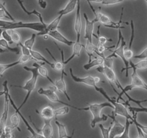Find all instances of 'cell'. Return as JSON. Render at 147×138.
Listing matches in <instances>:
<instances>
[{
    "label": "cell",
    "mask_w": 147,
    "mask_h": 138,
    "mask_svg": "<svg viewBox=\"0 0 147 138\" xmlns=\"http://www.w3.org/2000/svg\"><path fill=\"white\" fill-rule=\"evenodd\" d=\"M100 26L98 27V31H97V39H98V44L100 45H105L106 43L108 42H112L111 39H108L107 37L102 36L100 34Z\"/></svg>",
    "instance_id": "cell-34"
},
{
    "label": "cell",
    "mask_w": 147,
    "mask_h": 138,
    "mask_svg": "<svg viewBox=\"0 0 147 138\" xmlns=\"http://www.w3.org/2000/svg\"><path fill=\"white\" fill-rule=\"evenodd\" d=\"M136 129H137V131H138V137L136 138H145L144 135V132H142V129H141L139 127H138V126H136Z\"/></svg>",
    "instance_id": "cell-50"
},
{
    "label": "cell",
    "mask_w": 147,
    "mask_h": 138,
    "mask_svg": "<svg viewBox=\"0 0 147 138\" xmlns=\"http://www.w3.org/2000/svg\"><path fill=\"white\" fill-rule=\"evenodd\" d=\"M18 45H20L22 48V55H30V51L27 47H26L24 46V44H22V43H20L18 44Z\"/></svg>",
    "instance_id": "cell-48"
},
{
    "label": "cell",
    "mask_w": 147,
    "mask_h": 138,
    "mask_svg": "<svg viewBox=\"0 0 147 138\" xmlns=\"http://www.w3.org/2000/svg\"><path fill=\"white\" fill-rule=\"evenodd\" d=\"M45 50H46V51L49 53V55H50L53 57V60H55V63H53V69H54V70H56V71L62 72V74H63L64 76H67V74L66 73V72L65 71V65L64 64V61H63V60H62V62H60V61H58V60H57L55 58V57L53 56V55L52 54V53L50 51V50H49L48 48H46Z\"/></svg>",
    "instance_id": "cell-23"
},
{
    "label": "cell",
    "mask_w": 147,
    "mask_h": 138,
    "mask_svg": "<svg viewBox=\"0 0 147 138\" xmlns=\"http://www.w3.org/2000/svg\"><path fill=\"white\" fill-rule=\"evenodd\" d=\"M32 66L37 68V72H38L39 75H40V76H42V77L46 78H47V80H48L49 81L52 83V84L53 85L54 84V80H52L51 78L49 76L48 70H47V69L45 67H44V66H41V65L39 64V63H33Z\"/></svg>",
    "instance_id": "cell-25"
},
{
    "label": "cell",
    "mask_w": 147,
    "mask_h": 138,
    "mask_svg": "<svg viewBox=\"0 0 147 138\" xmlns=\"http://www.w3.org/2000/svg\"><path fill=\"white\" fill-rule=\"evenodd\" d=\"M131 124H133L130 120L126 119V124H125V129L123 133L119 136L116 137L115 138H130L129 137V128H130Z\"/></svg>",
    "instance_id": "cell-33"
},
{
    "label": "cell",
    "mask_w": 147,
    "mask_h": 138,
    "mask_svg": "<svg viewBox=\"0 0 147 138\" xmlns=\"http://www.w3.org/2000/svg\"><path fill=\"white\" fill-rule=\"evenodd\" d=\"M4 29L1 28V27H0V39H1V33H2L3 30H4Z\"/></svg>",
    "instance_id": "cell-56"
},
{
    "label": "cell",
    "mask_w": 147,
    "mask_h": 138,
    "mask_svg": "<svg viewBox=\"0 0 147 138\" xmlns=\"http://www.w3.org/2000/svg\"><path fill=\"white\" fill-rule=\"evenodd\" d=\"M74 29L77 35V42H80V32L82 29V21L80 17V0H78L77 10H76V20H75Z\"/></svg>",
    "instance_id": "cell-14"
},
{
    "label": "cell",
    "mask_w": 147,
    "mask_h": 138,
    "mask_svg": "<svg viewBox=\"0 0 147 138\" xmlns=\"http://www.w3.org/2000/svg\"><path fill=\"white\" fill-rule=\"evenodd\" d=\"M130 24H131V34L130 43H129V47H128V49H129V50H131L132 44H133L134 39V32H135L134 24V21L132 20H131Z\"/></svg>",
    "instance_id": "cell-41"
},
{
    "label": "cell",
    "mask_w": 147,
    "mask_h": 138,
    "mask_svg": "<svg viewBox=\"0 0 147 138\" xmlns=\"http://www.w3.org/2000/svg\"><path fill=\"white\" fill-rule=\"evenodd\" d=\"M17 2H18V4H20V7L22 8V9L23 11H24V12L27 14V15L30 16V15H32V14H34V15L37 16V17L39 18L40 22L42 24H43V25H44L46 28V27H47V24L44 22V20H43L42 15L41 13L39 12H37L36 9H33L32 11H31V12L28 11V10H27V9L25 8V7H24V1H23V0H17Z\"/></svg>",
    "instance_id": "cell-19"
},
{
    "label": "cell",
    "mask_w": 147,
    "mask_h": 138,
    "mask_svg": "<svg viewBox=\"0 0 147 138\" xmlns=\"http://www.w3.org/2000/svg\"><path fill=\"white\" fill-rule=\"evenodd\" d=\"M23 68H24L25 70H27V71L31 72L32 73L31 78H30L26 82V83L24 85V86H17V85H15V86H12V87L20 88V89H24V90H25L26 91H27V94H26L25 98H24V99L23 100L22 104L18 107L19 110H20L21 108L26 103H27V100H28V99L30 98L32 92L35 89L37 79H38V77H39V73L38 72H37V68H36L34 67L30 68V67H27V66H24Z\"/></svg>",
    "instance_id": "cell-3"
},
{
    "label": "cell",
    "mask_w": 147,
    "mask_h": 138,
    "mask_svg": "<svg viewBox=\"0 0 147 138\" xmlns=\"http://www.w3.org/2000/svg\"><path fill=\"white\" fill-rule=\"evenodd\" d=\"M96 55H98V57H95V59L93 60H91L90 62H88L86 64L83 65V68L86 70H88L90 69H91L92 68L95 67V66H101L103 64V62H104V53H96Z\"/></svg>",
    "instance_id": "cell-16"
},
{
    "label": "cell",
    "mask_w": 147,
    "mask_h": 138,
    "mask_svg": "<svg viewBox=\"0 0 147 138\" xmlns=\"http://www.w3.org/2000/svg\"><path fill=\"white\" fill-rule=\"evenodd\" d=\"M57 90L56 88L55 87L54 85H53L52 86H50L49 89H45L43 88H40L37 91V93L40 95H43V96H46V97L48 99V100H50V101L54 102V103H60L62 104H64L65 106H68L70 107L73 108L75 109H77L79 111H83V108H78L76 107V106H73V105H70L69 103H65V102L63 101L60 100V98L58 97V96L57 95V93H55V91Z\"/></svg>",
    "instance_id": "cell-7"
},
{
    "label": "cell",
    "mask_w": 147,
    "mask_h": 138,
    "mask_svg": "<svg viewBox=\"0 0 147 138\" xmlns=\"http://www.w3.org/2000/svg\"><path fill=\"white\" fill-rule=\"evenodd\" d=\"M38 4L43 9L47 8V2L45 0H38Z\"/></svg>",
    "instance_id": "cell-49"
},
{
    "label": "cell",
    "mask_w": 147,
    "mask_h": 138,
    "mask_svg": "<svg viewBox=\"0 0 147 138\" xmlns=\"http://www.w3.org/2000/svg\"><path fill=\"white\" fill-rule=\"evenodd\" d=\"M32 59H33V57H32L31 55H22L18 60L20 62V63H25L30 61Z\"/></svg>",
    "instance_id": "cell-44"
},
{
    "label": "cell",
    "mask_w": 147,
    "mask_h": 138,
    "mask_svg": "<svg viewBox=\"0 0 147 138\" xmlns=\"http://www.w3.org/2000/svg\"><path fill=\"white\" fill-rule=\"evenodd\" d=\"M88 2H95V3H102L103 0H86Z\"/></svg>",
    "instance_id": "cell-54"
},
{
    "label": "cell",
    "mask_w": 147,
    "mask_h": 138,
    "mask_svg": "<svg viewBox=\"0 0 147 138\" xmlns=\"http://www.w3.org/2000/svg\"><path fill=\"white\" fill-rule=\"evenodd\" d=\"M136 114L137 113H133V116H134V120H133V124H134L136 125V126L140 128L142 130V132L144 134L147 135V126H144V125H142V124H140L139 122H138V121L136 120Z\"/></svg>",
    "instance_id": "cell-39"
},
{
    "label": "cell",
    "mask_w": 147,
    "mask_h": 138,
    "mask_svg": "<svg viewBox=\"0 0 147 138\" xmlns=\"http://www.w3.org/2000/svg\"><path fill=\"white\" fill-rule=\"evenodd\" d=\"M8 81L4 80V83H2V86L4 87L3 90L4 91V112H3L2 115L0 118V137L4 133V127L7 125V120L8 118L9 113V101L8 93H9V88L7 86Z\"/></svg>",
    "instance_id": "cell-9"
},
{
    "label": "cell",
    "mask_w": 147,
    "mask_h": 138,
    "mask_svg": "<svg viewBox=\"0 0 147 138\" xmlns=\"http://www.w3.org/2000/svg\"><path fill=\"white\" fill-rule=\"evenodd\" d=\"M83 16H84L85 21H86V27H85V35L84 38L86 40H87L86 41H88L90 43H93L92 41V38H93V36L94 32V24L96 22H97L96 19L93 20H90L88 19V17L87 14L86 13H84L83 14Z\"/></svg>",
    "instance_id": "cell-13"
},
{
    "label": "cell",
    "mask_w": 147,
    "mask_h": 138,
    "mask_svg": "<svg viewBox=\"0 0 147 138\" xmlns=\"http://www.w3.org/2000/svg\"><path fill=\"white\" fill-rule=\"evenodd\" d=\"M42 135L45 138H53V128L50 121L45 120L44 125L40 130Z\"/></svg>",
    "instance_id": "cell-24"
},
{
    "label": "cell",
    "mask_w": 147,
    "mask_h": 138,
    "mask_svg": "<svg viewBox=\"0 0 147 138\" xmlns=\"http://www.w3.org/2000/svg\"><path fill=\"white\" fill-rule=\"evenodd\" d=\"M70 76H71L72 79L74 80L76 83H83L85 85H87V86H92V87L94 88L96 86V83H99L100 80V78L97 76H88L86 77H78V76H76V75L73 74V69L70 68Z\"/></svg>",
    "instance_id": "cell-10"
},
{
    "label": "cell",
    "mask_w": 147,
    "mask_h": 138,
    "mask_svg": "<svg viewBox=\"0 0 147 138\" xmlns=\"http://www.w3.org/2000/svg\"><path fill=\"white\" fill-rule=\"evenodd\" d=\"M96 70L98 71L99 73H101L104 75V76L106 78V79L109 80V83H110L111 86H112L113 90L116 92V93L119 94V93L115 90L114 87L113 86V84L116 85V86H117L119 89H120L121 90H122V89H123V88L122 87L121 83L119 82V80H118L117 76H116V73H115L113 66H105V65H101V66H98V68H96Z\"/></svg>",
    "instance_id": "cell-6"
},
{
    "label": "cell",
    "mask_w": 147,
    "mask_h": 138,
    "mask_svg": "<svg viewBox=\"0 0 147 138\" xmlns=\"http://www.w3.org/2000/svg\"><path fill=\"white\" fill-rule=\"evenodd\" d=\"M77 3L78 0H69V1L66 4L65 7L63 9H62L59 10L58 14L59 15H62L63 17L64 15L71 13L77 7Z\"/></svg>",
    "instance_id": "cell-20"
},
{
    "label": "cell",
    "mask_w": 147,
    "mask_h": 138,
    "mask_svg": "<svg viewBox=\"0 0 147 138\" xmlns=\"http://www.w3.org/2000/svg\"><path fill=\"white\" fill-rule=\"evenodd\" d=\"M123 54H124L125 58H126L128 61H129V60L131 59V57H134L133 51H132L131 50L126 48V47L124 48V53H123Z\"/></svg>",
    "instance_id": "cell-45"
},
{
    "label": "cell",
    "mask_w": 147,
    "mask_h": 138,
    "mask_svg": "<svg viewBox=\"0 0 147 138\" xmlns=\"http://www.w3.org/2000/svg\"><path fill=\"white\" fill-rule=\"evenodd\" d=\"M74 133H75V129H73V132H72V136L70 138H73V135H74Z\"/></svg>",
    "instance_id": "cell-57"
},
{
    "label": "cell",
    "mask_w": 147,
    "mask_h": 138,
    "mask_svg": "<svg viewBox=\"0 0 147 138\" xmlns=\"http://www.w3.org/2000/svg\"><path fill=\"white\" fill-rule=\"evenodd\" d=\"M94 89H96V91H97L98 92L100 93L103 96H104L106 99L108 100V101L110 102L113 106V109L114 110L112 112V114L115 115V116H123V117L126 118V119H129L131 122H133L134 120V116H131L130 114L128 112V109L126 107V105L123 103H120L119 101H116L114 98H111L109 95L107 94V93L106 92V91L101 87H98V86H95ZM133 123V122H132Z\"/></svg>",
    "instance_id": "cell-1"
},
{
    "label": "cell",
    "mask_w": 147,
    "mask_h": 138,
    "mask_svg": "<svg viewBox=\"0 0 147 138\" xmlns=\"http://www.w3.org/2000/svg\"><path fill=\"white\" fill-rule=\"evenodd\" d=\"M124 0H103L102 4L103 5H113V4H119V3L122 2Z\"/></svg>",
    "instance_id": "cell-46"
},
{
    "label": "cell",
    "mask_w": 147,
    "mask_h": 138,
    "mask_svg": "<svg viewBox=\"0 0 147 138\" xmlns=\"http://www.w3.org/2000/svg\"><path fill=\"white\" fill-rule=\"evenodd\" d=\"M8 97H9V101L10 104H11V106H13V108H14V109H15V112H17V113H18V114L20 115V117L21 118L23 122H24V124L26 125V126H27V129H28L29 132H30V133H31L32 136V138H45L44 137L42 136V135H40V133H38V132H36V131L34 130V129H33L32 126H31V125H30V124H29V122H27V119H26L25 118H24V116H23L21 112H20V110H19L18 108L17 107V106H16L15 103H14V101H13V99H11V96H10L9 92V93H8Z\"/></svg>",
    "instance_id": "cell-11"
},
{
    "label": "cell",
    "mask_w": 147,
    "mask_h": 138,
    "mask_svg": "<svg viewBox=\"0 0 147 138\" xmlns=\"http://www.w3.org/2000/svg\"><path fill=\"white\" fill-rule=\"evenodd\" d=\"M83 47H85V45L82 44V43H80V42H75L74 44L73 45V54L70 56V57H69L67 60H65L64 64H67V63H68L69 62L71 61L76 56H78L79 57Z\"/></svg>",
    "instance_id": "cell-22"
},
{
    "label": "cell",
    "mask_w": 147,
    "mask_h": 138,
    "mask_svg": "<svg viewBox=\"0 0 147 138\" xmlns=\"http://www.w3.org/2000/svg\"><path fill=\"white\" fill-rule=\"evenodd\" d=\"M40 114L44 120L47 121H51L55 116V109L52 106H47L43 108L41 112H40Z\"/></svg>",
    "instance_id": "cell-21"
},
{
    "label": "cell",
    "mask_w": 147,
    "mask_h": 138,
    "mask_svg": "<svg viewBox=\"0 0 147 138\" xmlns=\"http://www.w3.org/2000/svg\"><path fill=\"white\" fill-rule=\"evenodd\" d=\"M144 1H146V2H147V0H144Z\"/></svg>",
    "instance_id": "cell-58"
},
{
    "label": "cell",
    "mask_w": 147,
    "mask_h": 138,
    "mask_svg": "<svg viewBox=\"0 0 147 138\" xmlns=\"http://www.w3.org/2000/svg\"><path fill=\"white\" fill-rule=\"evenodd\" d=\"M20 62L19 61V60H17V61L13 62V63H7V64H1V63H0V76L2 77L3 73H4L6 70L11 68L14 67V66H17V65L20 64Z\"/></svg>",
    "instance_id": "cell-32"
},
{
    "label": "cell",
    "mask_w": 147,
    "mask_h": 138,
    "mask_svg": "<svg viewBox=\"0 0 147 138\" xmlns=\"http://www.w3.org/2000/svg\"><path fill=\"white\" fill-rule=\"evenodd\" d=\"M62 17H63L62 15H59L58 17H56L55 20H53V21L50 22V24H47V27H46V28L42 32H40L37 33V35H45V34H47V33H48L49 32L57 30Z\"/></svg>",
    "instance_id": "cell-18"
},
{
    "label": "cell",
    "mask_w": 147,
    "mask_h": 138,
    "mask_svg": "<svg viewBox=\"0 0 147 138\" xmlns=\"http://www.w3.org/2000/svg\"><path fill=\"white\" fill-rule=\"evenodd\" d=\"M0 9H3L4 12H6V14H7V15L8 16L9 18V20H11V21H13V22H16L15 20H14V17H12V15H11V14H10L9 12H8V10H7V9L6 8V6H5V2H4V1H0Z\"/></svg>",
    "instance_id": "cell-43"
},
{
    "label": "cell",
    "mask_w": 147,
    "mask_h": 138,
    "mask_svg": "<svg viewBox=\"0 0 147 138\" xmlns=\"http://www.w3.org/2000/svg\"><path fill=\"white\" fill-rule=\"evenodd\" d=\"M121 44L120 45L116 46V49L113 50V53L111 55H109V56H107L106 57L108 58H113V57H119L122 60V61L125 64V68H123L121 70V72H123L124 70H126V76L128 77L129 76V69H130V67H129V62L124 57V48L126 47V41H125L124 37L122 35L121 39Z\"/></svg>",
    "instance_id": "cell-8"
},
{
    "label": "cell",
    "mask_w": 147,
    "mask_h": 138,
    "mask_svg": "<svg viewBox=\"0 0 147 138\" xmlns=\"http://www.w3.org/2000/svg\"><path fill=\"white\" fill-rule=\"evenodd\" d=\"M9 30L10 35H11V40H12L13 43H16L18 45L19 43H21V36H20V33L17 31L16 30Z\"/></svg>",
    "instance_id": "cell-35"
},
{
    "label": "cell",
    "mask_w": 147,
    "mask_h": 138,
    "mask_svg": "<svg viewBox=\"0 0 147 138\" xmlns=\"http://www.w3.org/2000/svg\"><path fill=\"white\" fill-rule=\"evenodd\" d=\"M69 112V106H62L57 109H55V116H63V115L67 114Z\"/></svg>",
    "instance_id": "cell-37"
},
{
    "label": "cell",
    "mask_w": 147,
    "mask_h": 138,
    "mask_svg": "<svg viewBox=\"0 0 147 138\" xmlns=\"http://www.w3.org/2000/svg\"><path fill=\"white\" fill-rule=\"evenodd\" d=\"M55 87L56 88L57 91H59L60 92L63 93L65 96L67 97V100L70 101V98L69 96L68 93L67 92V87H66V83L65 81L64 80V75L62 74L61 78L60 79H57L55 81H54V84Z\"/></svg>",
    "instance_id": "cell-17"
},
{
    "label": "cell",
    "mask_w": 147,
    "mask_h": 138,
    "mask_svg": "<svg viewBox=\"0 0 147 138\" xmlns=\"http://www.w3.org/2000/svg\"><path fill=\"white\" fill-rule=\"evenodd\" d=\"M89 6H90V9H91L92 12H93L95 15V19L96 20V21L99 22L100 23H101V24H103V26L106 27H109V28H113V29H123L124 27L121 25V24L122 23V18H123V8H122L121 9V14L120 20H119V22H114L113 21H112L111 19L109 17L108 15L105 14L104 13L102 12L101 11L98 12H96V9H94V7H93L90 2H88Z\"/></svg>",
    "instance_id": "cell-5"
},
{
    "label": "cell",
    "mask_w": 147,
    "mask_h": 138,
    "mask_svg": "<svg viewBox=\"0 0 147 138\" xmlns=\"http://www.w3.org/2000/svg\"><path fill=\"white\" fill-rule=\"evenodd\" d=\"M10 121H11V126H12L13 129H17L19 132H21V129L19 127V124H20V115L18 114L17 112H15V113L13 114L11 116L10 118Z\"/></svg>",
    "instance_id": "cell-30"
},
{
    "label": "cell",
    "mask_w": 147,
    "mask_h": 138,
    "mask_svg": "<svg viewBox=\"0 0 147 138\" xmlns=\"http://www.w3.org/2000/svg\"><path fill=\"white\" fill-rule=\"evenodd\" d=\"M85 49H86V51L87 55L89 57V61H91V58L93 56V53H95L96 50H97V46L95 45L93 43H90L88 41H86V44L85 45Z\"/></svg>",
    "instance_id": "cell-28"
},
{
    "label": "cell",
    "mask_w": 147,
    "mask_h": 138,
    "mask_svg": "<svg viewBox=\"0 0 147 138\" xmlns=\"http://www.w3.org/2000/svg\"><path fill=\"white\" fill-rule=\"evenodd\" d=\"M108 116L111 118L113 123V125L112 124L110 132H109V138H115L116 137H118L121 135L125 129V125L120 123L116 119V116H115L113 114H112V115H110V116Z\"/></svg>",
    "instance_id": "cell-12"
},
{
    "label": "cell",
    "mask_w": 147,
    "mask_h": 138,
    "mask_svg": "<svg viewBox=\"0 0 147 138\" xmlns=\"http://www.w3.org/2000/svg\"><path fill=\"white\" fill-rule=\"evenodd\" d=\"M4 18L9 19V18L8 16L7 15V14H6V12L4 11V10H3V9H0V19H1V18H4Z\"/></svg>",
    "instance_id": "cell-52"
},
{
    "label": "cell",
    "mask_w": 147,
    "mask_h": 138,
    "mask_svg": "<svg viewBox=\"0 0 147 138\" xmlns=\"http://www.w3.org/2000/svg\"><path fill=\"white\" fill-rule=\"evenodd\" d=\"M55 123L57 126V131H58V138H70L72 135L70 136H68L66 131L65 126L63 124L60 123V122L55 119Z\"/></svg>",
    "instance_id": "cell-27"
},
{
    "label": "cell",
    "mask_w": 147,
    "mask_h": 138,
    "mask_svg": "<svg viewBox=\"0 0 147 138\" xmlns=\"http://www.w3.org/2000/svg\"><path fill=\"white\" fill-rule=\"evenodd\" d=\"M36 37H37V34L35 33H32V36L29 39L25 40L24 45L26 47L29 49V50H32L33 49V45L34 44V41H35Z\"/></svg>",
    "instance_id": "cell-36"
},
{
    "label": "cell",
    "mask_w": 147,
    "mask_h": 138,
    "mask_svg": "<svg viewBox=\"0 0 147 138\" xmlns=\"http://www.w3.org/2000/svg\"><path fill=\"white\" fill-rule=\"evenodd\" d=\"M30 55H31L32 57H33V59L39 60V61H42L45 63H47V64L49 65L52 68H53V63L49 61V60H47L45 57H44L41 53L36 51V50H34L33 49L32 50H30Z\"/></svg>",
    "instance_id": "cell-26"
},
{
    "label": "cell",
    "mask_w": 147,
    "mask_h": 138,
    "mask_svg": "<svg viewBox=\"0 0 147 138\" xmlns=\"http://www.w3.org/2000/svg\"><path fill=\"white\" fill-rule=\"evenodd\" d=\"M131 68L133 69V73L131 74V82L130 84L127 85L126 87L123 88L121 90V92L119 93V97L116 100L118 101H119V99L123 100V99H122L123 95H125L126 97H128L129 94L127 93V92L130 91L134 89H142L147 91V83L138 75L136 69L135 68L132 67Z\"/></svg>",
    "instance_id": "cell-4"
},
{
    "label": "cell",
    "mask_w": 147,
    "mask_h": 138,
    "mask_svg": "<svg viewBox=\"0 0 147 138\" xmlns=\"http://www.w3.org/2000/svg\"><path fill=\"white\" fill-rule=\"evenodd\" d=\"M47 35L51 37L52 38L54 39L56 41H58L60 43H63V44L66 45L67 46H71L73 45L75 43L74 41H72V40H68L67 38H66L64 35H63L62 33H60V32L57 30H53V31H50L47 33Z\"/></svg>",
    "instance_id": "cell-15"
},
{
    "label": "cell",
    "mask_w": 147,
    "mask_h": 138,
    "mask_svg": "<svg viewBox=\"0 0 147 138\" xmlns=\"http://www.w3.org/2000/svg\"><path fill=\"white\" fill-rule=\"evenodd\" d=\"M112 124H113V122L111 124L109 127L108 128L105 127L104 125L102 124H99V128H100V132H101V134H102V136H103V138H109V132H110Z\"/></svg>",
    "instance_id": "cell-38"
},
{
    "label": "cell",
    "mask_w": 147,
    "mask_h": 138,
    "mask_svg": "<svg viewBox=\"0 0 147 138\" xmlns=\"http://www.w3.org/2000/svg\"><path fill=\"white\" fill-rule=\"evenodd\" d=\"M0 45L1 47H4L5 50H7L8 52H11V53H15V54L18 55L20 54V50L19 48V47H11L9 45V43L6 41L4 39H0Z\"/></svg>",
    "instance_id": "cell-29"
},
{
    "label": "cell",
    "mask_w": 147,
    "mask_h": 138,
    "mask_svg": "<svg viewBox=\"0 0 147 138\" xmlns=\"http://www.w3.org/2000/svg\"><path fill=\"white\" fill-rule=\"evenodd\" d=\"M4 136L5 138H14V135H13L12 132H9V133H4Z\"/></svg>",
    "instance_id": "cell-53"
},
{
    "label": "cell",
    "mask_w": 147,
    "mask_h": 138,
    "mask_svg": "<svg viewBox=\"0 0 147 138\" xmlns=\"http://www.w3.org/2000/svg\"><path fill=\"white\" fill-rule=\"evenodd\" d=\"M1 36L3 37V39H4L7 43H9V44H12L13 42L12 40H11V35H10V33H9V30H3L2 33H1Z\"/></svg>",
    "instance_id": "cell-40"
},
{
    "label": "cell",
    "mask_w": 147,
    "mask_h": 138,
    "mask_svg": "<svg viewBox=\"0 0 147 138\" xmlns=\"http://www.w3.org/2000/svg\"><path fill=\"white\" fill-rule=\"evenodd\" d=\"M129 62L130 69L132 67L135 68L136 69H140V70H143V69L147 68V60H146V59H143V60H140V61L138 62L136 64L133 63V62L131 60H129Z\"/></svg>",
    "instance_id": "cell-31"
},
{
    "label": "cell",
    "mask_w": 147,
    "mask_h": 138,
    "mask_svg": "<svg viewBox=\"0 0 147 138\" xmlns=\"http://www.w3.org/2000/svg\"><path fill=\"white\" fill-rule=\"evenodd\" d=\"M129 109L130 110V112H131L132 113H138V112H146L147 113V107H133V106H131L130 105H129Z\"/></svg>",
    "instance_id": "cell-42"
},
{
    "label": "cell",
    "mask_w": 147,
    "mask_h": 138,
    "mask_svg": "<svg viewBox=\"0 0 147 138\" xmlns=\"http://www.w3.org/2000/svg\"><path fill=\"white\" fill-rule=\"evenodd\" d=\"M13 127L11 126H7L6 125L4 127V133H9V132H12Z\"/></svg>",
    "instance_id": "cell-51"
},
{
    "label": "cell",
    "mask_w": 147,
    "mask_h": 138,
    "mask_svg": "<svg viewBox=\"0 0 147 138\" xmlns=\"http://www.w3.org/2000/svg\"><path fill=\"white\" fill-rule=\"evenodd\" d=\"M134 57L136 59H141V60H143V59H146L147 58V47L140 54L136 55L134 56Z\"/></svg>",
    "instance_id": "cell-47"
},
{
    "label": "cell",
    "mask_w": 147,
    "mask_h": 138,
    "mask_svg": "<svg viewBox=\"0 0 147 138\" xmlns=\"http://www.w3.org/2000/svg\"><path fill=\"white\" fill-rule=\"evenodd\" d=\"M105 107H110L113 109V105L109 101L100 103H91V104L90 103L88 107L83 108V111H89L91 112L92 115H93V119L90 122V126L93 129L96 127L98 123H100V122H105L108 119L109 116L107 115H101L102 110Z\"/></svg>",
    "instance_id": "cell-2"
},
{
    "label": "cell",
    "mask_w": 147,
    "mask_h": 138,
    "mask_svg": "<svg viewBox=\"0 0 147 138\" xmlns=\"http://www.w3.org/2000/svg\"><path fill=\"white\" fill-rule=\"evenodd\" d=\"M6 52H8V51H7V50H5V49H4V50H3V49H0V53H6Z\"/></svg>",
    "instance_id": "cell-55"
}]
</instances>
